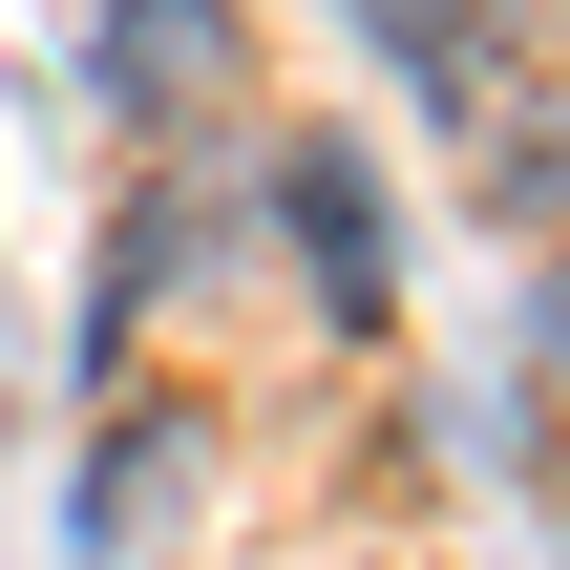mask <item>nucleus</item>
<instances>
[{
	"instance_id": "obj_2",
	"label": "nucleus",
	"mask_w": 570,
	"mask_h": 570,
	"mask_svg": "<svg viewBox=\"0 0 570 570\" xmlns=\"http://www.w3.org/2000/svg\"><path fill=\"white\" fill-rule=\"evenodd\" d=\"M106 106H127V127L233 106V0H106Z\"/></svg>"
},
{
	"instance_id": "obj_1",
	"label": "nucleus",
	"mask_w": 570,
	"mask_h": 570,
	"mask_svg": "<svg viewBox=\"0 0 570 570\" xmlns=\"http://www.w3.org/2000/svg\"><path fill=\"white\" fill-rule=\"evenodd\" d=\"M275 233H296V296H317L338 338H381V317H402V212H381V169H360L338 127H296V148H275Z\"/></svg>"
},
{
	"instance_id": "obj_6",
	"label": "nucleus",
	"mask_w": 570,
	"mask_h": 570,
	"mask_svg": "<svg viewBox=\"0 0 570 570\" xmlns=\"http://www.w3.org/2000/svg\"><path fill=\"white\" fill-rule=\"evenodd\" d=\"M508 338H529V381H570V233H529V317Z\"/></svg>"
},
{
	"instance_id": "obj_4",
	"label": "nucleus",
	"mask_w": 570,
	"mask_h": 570,
	"mask_svg": "<svg viewBox=\"0 0 570 570\" xmlns=\"http://www.w3.org/2000/svg\"><path fill=\"white\" fill-rule=\"evenodd\" d=\"M169 275H190V190H127V212H106V296H85V360H127V338L169 317Z\"/></svg>"
},
{
	"instance_id": "obj_3",
	"label": "nucleus",
	"mask_w": 570,
	"mask_h": 570,
	"mask_svg": "<svg viewBox=\"0 0 570 570\" xmlns=\"http://www.w3.org/2000/svg\"><path fill=\"white\" fill-rule=\"evenodd\" d=\"M465 190H487V233H570V85H529L508 127H465Z\"/></svg>"
},
{
	"instance_id": "obj_5",
	"label": "nucleus",
	"mask_w": 570,
	"mask_h": 570,
	"mask_svg": "<svg viewBox=\"0 0 570 570\" xmlns=\"http://www.w3.org/2000/svg\"><path fill=\"white\" fill-rule=\"evenodd\" d=\"M148 465H190V423H148V402H127V423H106V465H85V550H127V529H148Z\"/></svg>"
}]
</instances>
